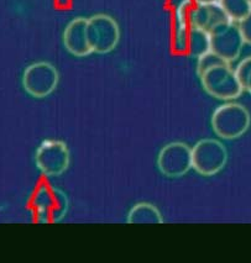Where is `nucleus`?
<instances>
[{
  "label": "nucleus",
  "mask_w": 251,
  "mask_h": 263,
  "mask_svg": "<svg viewBox=\"0 0 251 263\" xmlns=\"http://www.w3.org/2000/svg\"><path fill=\"white\" fill-rule=\"evenodd\" d=\"M212 127L223 140L239 139L249 130L251 116L249 110L238 103H225L214 110Z\"/></svg>",
  "instance_id": "2"
},
{
  "label": "nucleus",
  "mask_w": 251,
  "mask_h": 263,
  "mask_svg": "<svg viewBox=\"0 0 251 263\" xmlns=\"http://www.w3.org/2000/svg\"><path fill=\"white\" fill-rule=\"evenodd\" d=\"M238 27L244 40V44L251 46V13L247 14L243 20L239 21Z\"/></svg>",
  "instance_id": "16"
},
{
  "label": "nucleus",
  "mask_w": 251,
  "mask_h": 263,
  "mask_svg": "<svg viewBox=\"0 0 251 263\" xmlns=\"http://www.w3.org/2000/svg\"><path fill=\"white\" fill-rule=\"evenodd\" d=\"M195 4H213V3H218V0H192Z\"/></svg>",
  "instance_id": "17"
},
{
  "label": "nucleus",
  "mask_w": 251,
  "mask_h": 263,
  "mask_svg": "<svg viewBox=\"0 0 251 263\" xmlns=\"http://www.w3.org/2000/svg\"><path fill=\"white\" fill-rule=\"evenodd\" d=\"M36 164L46 176H60L69 164V152L65 142L46 140L36 152Z\"/></svg>",
  "instance_id": "9"
},
{
  "label": "nucleus",
  "mask_w": 251,
  "mask_h": 263,
  "mask_svg": "<svg viewBox=\"0 0 251 263\" xmlns=\"http://www.w3.org/2000/svg\"><path fill=\"white\" fill-rule=\"evenodd\" d=\"M128 221L131 222V224H137V222H141V224L152 222V224H156V222H162V216L157 208L148 203H140L130 210Z\"/></svg>",
  "instance_id": "13"
},
{
  "label": "nucleus",
  "mask_w": 251,
  "mask_h": 263,
  "mask_svg": "<svg viewBox=\"0 0 251 263\" xmlns=\"http://www.w3.org/2000/svg\"><path fill=\"white\" fill-rule=\"evenodd\" d=\"M209 37L210 51L229 63L238 60L245 45L238 25L232 21L216 27L209 32Z\"/></svg>",
  "instance_id": "6"
},
{
  "label": "nucleus",
  "mask_w": 251,
  "mask_h": 263,
  "mask_svg": "<svg viewBox=\"0 0 251 263\" xmlns=\"http://www.w3.org/2000/svg\"><path fill=\"white\" fill-rule=\"evenodd\" d=\"M87 17H75L67 24L63 31V45L76 57H85L92 53L87 35Z\"/></svg>",
  "instance_id": "10"
},
{
  "label": "nucleus",
  "mask_w": 251,
  "mask_h": 263,
  "mask_svg": "<svg viewBox=\"0 0 251 263\" xmlns=\"http://www.w3.org/2000/svg\"><path fill=\"white\" fill-rule=\"evenodd\" d=\"M60 74L53 64L40 61L26 67L23 74L24 89L29 96L38 99L48 97L57 88Z\"/></svg>",
  "instance_id": "5"
},
{
  "label": "nucleus",
  "mask_w": 251,
  "mask_h": 263,
  "mask_svg": "<svg viewBox=\"0 0 251 263\" xmlns=\"http://www.w3.org/2000/svg\"><path fill=\"white\" fill-rule=\"evenodd\" d=\"M197 74L203 89L216 99L229 102L237 99L244 91L230 63L212 51L197 58Z\"/></svg>",
  "instance_id": "1"
},
{
  "label": "nucleus",
  "mask_w": 251,
  "mask_h": 263,
  "mask_svg": "<svg viewBox=\"0 0 251 263\" xmlns=\"http://www.w3.org/2000/svg\"><path fill=\"white\" fill-rule=\"evenodd\" d=\"M229 17L226 16L222 7L218 3L213 4H195L192 7L191 14H189V24L191 26L198 27L209 33L216 27L223 24L228 23Z\"/></svg>",
  "instance_id": "11"
},
{
  "label": "nucleus",
  "mask_w": 251,
  "mask_h": 263,
  "mask_svg": "<svg viewBox=\"0 0 251 263\" xmlns=\"http://www.w3.org/2000/svg\"><path fill=\"white\" fill-rule=\"evenodd\" d=\"M239 83H240L243 90H246L251 94V56L244 58L238 67L235 68Z\"/></svg>",
  "instance_id": "15"
},
{
  "label": "nucleus",
  "mask_w": 251,
  "mask_h": 263,
  "mask_svg": "<svg viewBox=\"0 0 251 263\" xmlns=\"http://www.w3.org/2000/svg\"><path fill=\"white\" fill-rule=\"evenodd\" d=\"M228 152L222 142L214 139H203L192 148V167L202 176H214L224 168Z\"/></svg>",
  "instance_id": "4"
},
{
  "label": "nucleus",
  "mask_w": 251,
  "mask_h": 263,
  "mask_svg": "<svg viewBox=\"0 0 251 263\" xmlns=\"http://www.w3.org/2000/svg\"><path fill=\"white\" fill-rule=\"evenodd\" d=\"M210 51V37L209 33L204 30L198 29V27H189L188 39H187V50L191 57L200 58L207 52Z\"/></svg>",
  "instance_id": "12"
},
{
  "label": "nucleus",
  "mask_w": 251,
  "mask_h": 263,
  "mask_svg": "<svg viewBox=\"0 0 251 263\" xmlns=\"http://www.w3.org/2000/svg\"><path fill=\"white\" fill-rule=\"evenodd\" d=\"M250 2H251V0H250Z\"/></svg>",
  "instance_id": "18"
},
{
  "label": "nucleus",
  "mask_w": 251,
  "mask_h": 263,
  "mask_svg": "<svg viewBox=\"0 0 251 263\" xmlns=\"http://www.w3.org/2000/svg\"><path fill=\"white\" fill-rule=\"evenodd\" d=\"M218 4L232 23H239L251 13L250 0H218Z\"/></svg>",
  "instance_id": "14"
},
{
  "label": "nucleus",
  "mask_w": 251,
  "mask_h": 263,
  "mask_svg": "<svg viewBox=\"0 0 251 263\" xmlns=\"http://www.w3.org/2000/svg\"><path fill=\"white\" fill-rule=\"evenodd\" d=\"M87 35L92 53L105 54L114 51L120 41V27L110 15L96 14L88 17Z\"/></svg>",
  "instance_id": "3"
},
{
  "label": "nucleus",
  "mask_w": 251,
  "mask_h": 263,
  "mask_svg": "<svg viewBox=\"0 0 251 263\" xmlns=\"http://www.w3.org/2000/svg\"><path fill=\"white\" fill-rule=\"evenodd\" d=\"M32 205L39 214V219L45 222H55L61 220L65 216L68 208L65 194L48 184L39 186V191L33 195Z\"/></svg>",
  "instance_id": "8"
},
{
  "label": "nucleus",
  "mask_w": 251,
  "mask_h": 263,
  "mask_svg": "<svg viewBox=\"0 0 251 263\" xmlns=\"http://www.w3.org/2000/svg\"><path fill=\"white\" fill-rule=\"evenodd\" d=\"M157 167L170 178L185 176L192 168V148L185 142L168 143L158 154Z\"/></svg>",
  "instance_id": "7"
}]
</instances>
